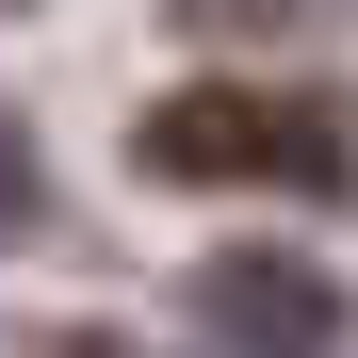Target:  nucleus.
<instances>
[{
  "label": "nucleus",
  "mask_w": 358,
  "mask_h": 358,
  "mask_svg": "<svg viewBox=\"0 0 358 358\" xmlns=\"http://www.w3.org/2000/svg\"><path fill=\"white\" fill-rule=\"evenodd\" d=\"M179 33H326V17H358V0H163Z\"/></svg>",
  "instance_id": "nucleus-3"
},
{
  "label": "nucleus",
  "mask_w": 358,
  "mask_h": 358,
  "mask_svg": "<svg viewBox=\"0 0 358 358\" xmlns=\"http://www.w3.org/2000/svg\"><path fill=\"white\" fill-rule=\"evenodd\" d=\"M131 163L147 179H196V196H342V179H358V131H342V98L179 82V98H147Z\"/></svg>",
  "instance_id": "nucleus-1"
},
{
  "label": "nucleus",
  "mask_w": 358,
  "mask_h": 358,
  "mask_svg": "<svg viewBox=\"0 0 358 358\" xmlns=\"http://www.w3.org/2000/svg\"><path fill=\"white\" fill-rule=\"evenodd\" d=\"M196 326L228 358H342V277L293 245H228V261H196Z\"/></svg>",
  "instance_id": "nucleus-2"
},
{
  "label": "nucleus",
  "mask_w": 358,
  "mask_h": 358,
  "mask_svg": "<svg viewBox=\"0 0 358 358\" xmlns=\"http://www.w3.org/2000/svg\"><path fill=\"white\" fill-rule=\"evenodd\" d=\"M33 212H49V163H33V131H17V114H0V245H17Z\"/></svg>",
  "instance_id": "nucleus-4"
}]
</instances>
